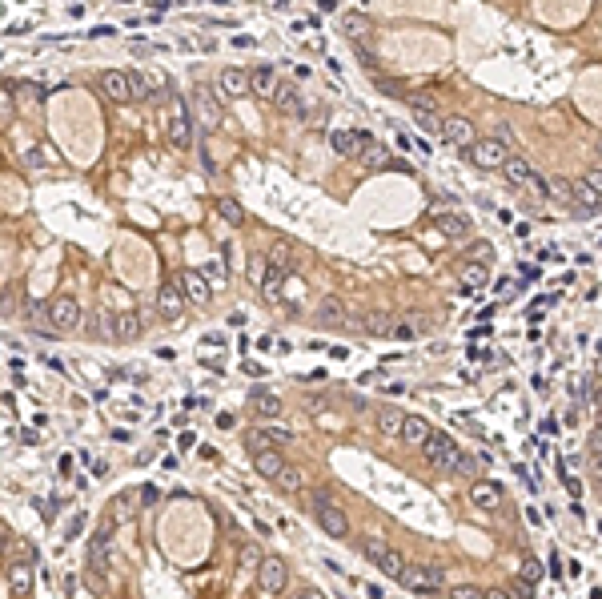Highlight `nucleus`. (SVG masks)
I'll list each match as a JSON object with an SVG mask.
<instances>
[{
    "label": "nucleus",
    "instance_id": "obj_1",
    "mask_svg": "<svg viewBox=\"0 0 602 599\" xmlns=\"http://www.w3.org/2000/svg\"><path fill=\"white\" fill-rule=\"evenodd\" d=\"M309 503H313V519H318V527L330 539H345V535H349V519H345V511L330 499V491H313Z\"/></svg>",
    "mask_w": 602,
    "mask_h": 599
},
{
    "label": "nucleus",
    "instance_id": "obj_2",
    "mask_svg": "<svg viewBox=\"0 0 602 599\" xmlns=\"http://www.w3.org/2000/svg\"><path fill=\"white\" fill-rule=\"evenodd\" d=\"M398 583L406 587V591H418V595H434V591H442L446 575L438 567H426V563H406L402 575H398Z\"/></svg>",
    "mask_w": 602,
    "mask_h": 599
},
{
    "label": "nucleus",
    "instance_id": "obj_3",
    "mask_svg": "<svg viewBox=\"0 0 602 599\" xmlns=\"http://www.w3.org/2000/svg\"><path fill=\"white\" fill-rule=\"evenodd\" d=\"M422 455H426V462H430L434 471H454V462L462 459V450H458V443L450 435H442V430H434L430 438H426V447H422Z\"/></svg>",
    "mask_w": 602,
    "mask_h": 599
},
{
    "label": "nucleus",
    "instance_id": "obj_4",
    "mask_svg": "<svg viewBox=\"0 0 602 599\" xmlns=\"http://www.w3.org/2000/svg\"><path fill=\"white\" fill-rule=\"evenodd\" d=\"M165 137H169V145H177V149H189V145H193V121H189V105H185V97L169 101V125H165Z\"/></svg>",
    "mask_w": 602,
    "mask_h": 599
},
{
    "label": "nucleus",
    "instance_id": "obj_5",
    "mask_svg": "<svg viewBox=\"0 0 602 599\" xmlns=\"http://www.w3.org/2000/svg\"><path fill=\"white\" fill-rule=\"evenodd\" d=\"M45 318L52 322V334H73L76 326H81V306H76V298H69V294H57V298L45 306Z\"/></svg>",
    "mask_w": 602,
    "mask_h": 599
},
{
    "label": "nucleus",
    "instance_id": "obj_6",
    "mask_svg": "<svg viewBox=\"0 0 602 599\" xmlns=\"http://www.w3.org/2000/svg\"><path fill=\"white\" fill-rule=\"evenodd\" d=\"M506 157H510V149H506L502 137H482L466 149V161L478 165V169H502Z\"/></svg>",
    "mask_w": 602,
    "mask_h": 599
},
{
    "label": "nucleus",
    "instance_id": "obj_7",
    "mask_svg": "<svg viewBox=\"0 0 602 599\" xmlns=\"http://www.w3.org/2000/svg\"><path fill=\"white\" fill-rule=\"evenodd\" d=\"M294 443V430H285V426H253L245 435V447L253 450V455H261V450H282Z\"/></svg>",
    "mask_w": 602,
    "mask_h": 599
},
{
    "label": "nucleus",
    "instance_id": "obj_8",
    "mask_svg": "<svg viewBox=\"0 0 602 599\" xmlns=\"http://www.w3.org/2000/svg\"><path fill=\"white\" fill-rule=\"evenodd\" d=\"M361 551H366V559L374 563V567H378L386 579H398V575H402V567H406V559H402V555H398L393 547H386L381 539H369Z\"/></svg>",
    "mask_w": 602,
    "mask_h": 599
},
{
    "label": "nucleus",
    "instance_id": "obj_9",
    "mask_svg": "<svg viewBox=\"0 0 602 599\" xmlns=\"http://www.w3.org/2000/svg\"><path fill=\"white\" fill-rule=\"evenodd\" d=\"M257 583H261V591H270V595L285 591V583H289V563H285L282 555H265V559L257 563Z\"/></svg>",
    "mask_w": 602,
    "mask_h": 599
},
{
    "label": "nucleus",
    "instance_id": "obj_10",
    "mask_svg": "<svg viewBox=\"0 0 602 599\" xmlns=\"http://www.w3.org/2000/svg\"><path fill=\"white\" fill-rule=\"evenodd\" d=\"M177 290H181V298L193 302V306H209V298H213L205 270H181V274H177Z\"/></svg>",
    "mask_w": 602,
    "mask_h": 599
},
{
    "label": "nucleus",
    "instance_id": "obj_11",
    "mask_svg": "<svg viewBox=\"0 0 602 599\" xmlns=\"http://www.w3.org/2000/svg\"><path fill=\"white\" fill-rule=\"evenodd\" d=\"M442 141H450V145H458V149L466 153L470 145L478 141V129H474L470 117H446L442 121Z\"/></svg>",
    "mask_w": 602,
    "mask_h": 599
},
{
    "label": "nucleus",
    "instance_id": "obj_12",
    "mask_svg": "<svg viewBox=\"0 0 602 599\" xmlns=\"http://www.w3.org/2000/svg\"><path fill=\"white\" fill-rule=\"evenodd\" d=\"M193 109H197L201 129H217V125H221V97H213V89H197Z\"/></svg>",
    "mask_w": 602,
    "mask_h": 599
},
{
    "label": "nucleus",
    "instance_id": "obj_13",
    "mask_svg": "<svg viewBox=\"0 0 602 599\" xmlns=\"http://www.w3.org/2000/svg\"><path fill=\"white\" fill-rule=\"evenodd\" d=\"M470 503L482 507V511H498V507H502V487H498L494 479H474V483H470Z\"/></svg>",
    "mask_w": 602,
    "mask_h": 599
},
{
    "label": "nucleus",
    "instance_id": "obj_14",
    "mask_svg": "<svg viewBox=\"0 0 602 599\" xmlns=\"http://www.w3.org/2000/svg\"><path fill=\"white\" fill-rule=\"evenodd\" d=\"M369 145V137L361 129H333V149L342 157H361V149Z\"/></svg>",
    "mask_w": 602,
    "mask_h": 599
},
{
    "label": "nucleus",
    "instance_id": "obj_15",
    "mask_svg": "<svg viewBox=\"0 0 602 599\" xmlns=\"http://www.w3.org/2000/svg\"><path fill=\"white\" fill-rule=\"evenodd\" d=\"M318 322L321 326H349V310H345V302L337 294H325L318 302Z\"/></svg>",
    "mask_w": 602,
    "mask_h": 599
},
{
    "label": "nucleus",
    "instance_id": "obj_16",
    "mask_svg": "<svg viewBox=\"0 0 602 599\" xmlns=\"http://www.w3.org/2000/svg\"><path fill=\"white\" fill-rule=\"evenodd\" d=\"M502 177L510 181V186L526 189V186H530V177H534V165H530L526 157H518V153H510V157H506V165H502Z\"/></svg>",
    "mask_w": 602,
    "mask_h": 599
},
{
    "label": "nucleus",
    "instance_id": "obj_17",
    "mask_svg": "<svg viewBox=\"0 0 602 599\" xmlns=\"http://www.w3.org/2000/svg\"><path fill=\"white\" fill-rule=\"evenodd\" d=\"M434 430H430V423H426V418H422V414H406V418H402V438H406L410 447H426V438H430Z\"/></svg>",
    "mask_w": 602,
    "mask_h": 599
},
{
    "label": "nucleus",
    "instance_id": "obj_18",
    "mask_svg": "<svg viewBox=\"0 0 602 599\" xmlns=\"http://www.w3.org/2000/svg\"><path fill=\"white\" fill-rule=\"evenodd\" d=\"M217 89H221L225 97H245V93H249V73H245V69H221Z\"/></svg>",
    "mask_w": 602,
    "mask_h": 599
},
{
    "label": "nucleus",
    "instance_id": "obj_19",
    "mask_svg": "<svg viewBox=\"0 0 602 599\" xmlns=\"http://www.w3.org/2000/svg\"><path fill=\"white\" fill-rule=\"evenodd\" d=\"M157 310L165 314V318H181L185 298H181V290H177V282H165V286L157 290Z\"/></svg>",
    "mask_w": 602,
    "mask_h": 599
},
{
    "label": "nucleus",
    "instance_id": "obj_20",
    "mask_svg": "<svg viewBox=\"0 0 602 599\" xmlns=\"http://www.w3.org/2000/svg\"><path fill=\"white\" fill-rule=\"evenodd\" d=\"M8 591H13L16 599L33 595V563H13V567H8Z\"/></svg>",
    "mask_w": 602,
    "mask_h": 599
},
{
    "label": "nucleus",
    "instance_id": "obj_21",
    "mask_svg": "<svg viewBox=\"0 0 602 599\" xmlns=\"http://www.w3.org/2000/svg\"><path fill=\"white\" fill-rule=\"evenodd\" d=\"M270 101H273V109H282V113H301V93H297V85H289V81H277Z\"/></svg>",
    "mask_w": 602,
    "mask_h": 599
},
{
    "label": "nucleus",
    "instance_id": "obj_22",
    "mask_svg": "<svg viewBox=\"0 0 602 599\" xmlns=\"http://www.w3.org/2000/svg\"><path fill=\"white\" fill-rule=\"evenodd\" d=\"M438 229H442L446 237H450V241H462V237L470 234V217L466 213H438Z\"/></svg>",
    "mask_w": 602,
    "mask_h": 599
},
{
    "label": "nucleus",
    "instance_id": "obj_23",
    "mask_svg": "<svg viewBox=\"0 0 602 599\" xmlns=\"http://www.w3.org/2000/svg\"><path fill=\"white\" fill-rule=\"evenodd\" d=\"M100 89H105V97L109 101H133L129 97V76L109 69V73H100Z\"/></svg>",
    "mask_w": 602,
    "mask_h": 599
},
{
    "label": "nucleus",
    "instance_id": "obj_24",
    "mask_svg": "<svg viewBox=\"0 0 602 599\" xmlns=\"http://www.w3.org/2000/svg\"><path fill=\"white\" fill-rule=\"evenodd\" d=\"M273 89H277V76H273V69H270V64H257V69L249 73V93H257V97L270 101Z\"/></svg>",
    "mask_w": 602,
    "mask_h": 599
},
{
    "label": "nucleus",
    "instance_id": "obj_25",
    "mask_svg": "<svg viewBox=\"0 0 602 599\" xmlns=\"http://www.w3.org/2000/svg\"><path fill=\"white\" fill-rule=\"evenodd\" d=\"M570 210L578 213V217H594V213L602 210V198H594L586 186H574V198H570Z\"/></svg>",
    "mask_w": 602,
    "mask_h": 599
},
{
    "label": "nucleus",
    "instance_id": "obj_26",
    "mask_svg": "<svg viewBox=\"0 0 602 599\" xmlns=\"http://www.w3.org/2000/svg\"><path fill=\"white\" fill-rule=\"evenodd\" d=\"M458 278H462V286H466V290H486V282H490V266L466 262L462 270H458Z\"/></svg>",
    "mask_w": 602,
    "mask_h": 599
},
{
    "label": "nucleus",
    "instance_id": "obj_27",
    "mask_svg": "<svg viewBox=\"0 0 602 599\" xmlns=\"http://www.w3.org/2000/svg\"><path fill=\"white\" fill-rule=\"evenodd\" d=\"M249 402H253V411H257L261 418H277V414H282V399H277L273 390H253Z\"/></svg>",
    "mask_w": 602,
    "mask_h": 599
},
{
    "label": "nucleus",
    "instance_id": "obj_28",
    "mask_svg": "<svg viewBox=\"0 0 602 599\" xmlns=\"http://www.w3.org/2000/svg\"><path fill=\"white\" fill-rule=\"evenodd\" d=\"M253 467H257V474H265V479H277L285 467V455L282 450H261V455H253Z\"/></svg>",
    "mask_w": 602,
    "mask_h": 599
},
{
    "label": "nucleus",
    "instance_id": "obj_29",
    "mask_svg": "<svg viewBox=\"0 0 602 599\" xmlns=\"http://www.w3.org/2000/svg\"><path fill=\"white\" fill-rule=\"evenodd\" d=\"M270 270H277V274H289V270H297L294 246H285V241H277V246L270 250Z\"/></svg>",
    "mask_w": 602,
    "mask_h": 599
},
{
    "label": "nucleus",
    "instance_id": "obj_30",
    "mask_svg": "<svg viewBox=\"0 0 602 599\" xmlns=\"http://www.w3.org/2000/svg\"><path fill=\"white\" fill-rule=\"evenodd\" d=\"M442 121H446V117H438L434 109H418V105H414V125H418L422 133H430V137H442Z\"/></svg>",
    "mask_w": 602,
    "mask_h": 599
},
{
    "label": "nucleus",
    "instance_id": "obj_31",
    "mask_svg": "<svg viewBox=\"0 0 602 599\" xmlns=\"http://www.w3.org/2000/svg\"><path fill=\"white\" fill-rule=\"evenodd\" d=\"M546 198L558 201V205H570V198H574V181H566V177H546Z\"/></svg>",
    "mask_w": 602,
    "mask_h": 599
},
{
    "label": "nucleus",
    "instance_id": "obj_32",
    "mask_svg": "<svg viewBox=\"0 0 602 599\" xmlns=\"http://www.w3.org/2000/svg\"><path fill=\"white\" fill-rule=\"evenodd\" d=\"M282 286H285V274L265 270V278H261V298H265V302H282Z\"/></svg>",
    "mask_w": 602,
    "mask_h": 599
},
{
    "label": "nucleus",
    "instance_id": "obj_33",
    "mask_svg": "<svg viewBox=\"0 0 602 599\" xmlns=\"http://www.w3.org/2000/svg\"><path fill=\"white\" fill-rule=\"evenodd\" d=\"M402 418H406L402 411L386 406V411H378V430L381 435H402Z\"/></svg>",
    "mask_w": 602,
    "mask_h": 599
},
{
    "label": "nucleus",
    "instance_id": "obj_34",
    "mask_svg": "<svg viewBox=\"0 0 602 599\" xmlns=\"http://www.w3.org/2000/svg\"><path fill=\"white\" fill-rule=\"evenodd\" d=\"M217 213H221L229 225H241V222H245V210H241V201H237V198H221V201H217Z\"/></svg>",
    "mask_w": 602,
    "mask_h": 599
},
{
    "label": "nucleus",
    "instance_id": "obj_35",
    "mask_svg": "<svg viewBox=\"0 0 602 599\" xmlns=\"http://www.w3.org/2000/svg\"><path fill=\"white\" fill-rule=\"evenodd\" d=\"M357 161L369 165V169H381V165L390 161V153H386V145H374V141H369L366 149H361V157H357Z\"/></svg>",
    "mask_w": 602,
    "mask_h": 599
},
{
    "label": "nucleus",
    "instance_id": "obj_36",
    "mask_svg": "<svg viewBox=\"0 0 602 599\" xmlns=\"http://www.w3.org/2000/svg\"><path fill=\"white\" fill-rule=\"evenodd\" d=\"M542 575H546V567H542L538 559H530V555H526V559H522V571H518V579H522L526 587H534V583H542Z\"/></svg>",
    "mask_w": 602,
    "mask_h": 599
},
{
    "label": "nucleus",
    "instance_id": "obj_37",
    "mask_svg": "<svg viewBox=\"0 0 602 599\" xmlns=\"http://www.w3.org/2000/svg\"><path fill=\"white\" fill-rule=\"evenodd\" d=\"M141 334V322H137V314H117V338H137Z\"/></svg>",
    "mask_w": 602,
    "mask_h": 599
},
{
    "label": "nucleus",
    "instance_id": "obj_38",
    "mask_svg": "<svg viewBox=\"0 0 602 599\" xmlns=\"http://www.w3.org/2000/svg\"><path fill=\"white\" fill-rule=\"evenodd\" d=\"M16 93H21V105H33V109L45 105V89L40 85H16Z\"/></svg>",
    "mask_w": 602,
    "mask_h": 599
},
{
    "label": "nucleus",
    "instance_id": "obj_39",
    "mask_svg": "<svg viewBox=\"0 0 602 599\" xmlns=\"http://www.w3.org/2000/svg\"><path fill=\"white\" fill-rule=\"evenodd\" d=\"M277 487H282V491H301V471H297V467H282Z\"/></svg>",
    "mask_w": 602,
    "mask_h": 599
},
{
    "label": "nucleus",
    "instance_id": "obj_40",
    "mask_svg": "<svg viewBox=\"0 0 602 599\" xmlns=\"http://www.w3.org/2000/svg\"><path fill=\"white\" fill-rule=\"evenodd\" d=\"M486 591L482 587H474V583H458V587H450L446 591V599H482Z\"/></svg>",
    "mask_w": 602,
    "mask_h": 599
},
{
    "label": "nucleus",
    "instance_id": "obj_41",
    "mask_svg": "<svg viewBox=\"0 0 602 599\" xmlns=\"http://www.w3.org/2000/svg\"><path fill=\"white\" fill-rule=\"evenodd\" d=\"M582 186L594 193V198H602V165H594V169H586V177H582Z\"/></svg>",
    "mask_w": 602,
    "mask_h": 599
},
{
    "label": "nucleus",
    "instance_id": "obj_42",
    "mask_svg": "<svg viewBox=\"0 0 602 599\" xmlns=\"http://www.w3.org/2000/svg\"><path fill=\"white\" fill-rule=\"evenodd\" d=\"M450 474H462V479H474L478 474V459H470V455H462V459L454 462V471Z\"/></svg>",
    "mask_w": 602,
    "mask_h": 599
},
{
    "label": "nucleus",
    "instance_id": "obj_43",
    "mask_svg": "<svg viewBox=\"0 0 602 599\" xmlns=\"http://www.w3.org/2000/svg\"><path fill=\"white\" fill-rule=\"evenodd\" d=\"M393 326L390 318H381V314H369V334H390Z\"/></svg>",
    "mask_w": 602,
    "mask_h": 599
},
{
    "label": "nucleus",
    "instance_id": "obj_44",
    "mask_svg": "<svg viewBox=\"0 0 602 599\" xmlns=\"http://www.w3.org/2000/svg\"><path fill=\"white\" fill-rule=\"evenodd\" d=\"M289 599H325V591H321V587H294Z\"/></svg>",
    "mask_w": 602,
    "mask_h": 599
},
{
    "label": "nucleus",
    "instance_id": "obj_45",
    "mask_svg": "<svg viewBox=\"0 0 602 599\" xmlns=\"http://www.w3.org/2000/svg\"><path fill=\"white\" fill-rule=\"evenodd\" d=\"M345 28H349V37H361V33H366V21L354 16V13H345Z\"/></svg>",
    "mask_w": 602,
    "mask_h": 599
},
{
    "label": "nucleus",
    "instance_id": "obj_46",
    "mask_svg": "<svg viewBox=\"0 0 602 599\" xmlns=\"http://www.w3.org/2000/svg\"><path fill=\"white\" fill-rule=\"evenodd\" d=\"M390 334H393V338H402V342H414V334H418V330H414L410 322H398V326L390 330Z\"/></svg>",
    "mask_w": 602,
    "mask_h": 599
},
{
    "label": "nucleus",
    "instance_id": "obj_47",
    "mask_svg": "<svg viewBox=\"0 0 602 599\" xmlns=\"http://www.w3.org/2000/svg\"><path fill=\"white\" fill-rule=\"evenodd\" d=\"M209 274H213V278H225V282H229V262H225V258H213V262H209Z\"/></svg>",
    "mask_w": 602,
    "mask_h": 599
},
{
    "label": "nucleus",
    "instance_id": "obj_48",
    "mask_svg": "<svg viewBox=\"0 0 602 599\" xmlns=\"http://www.w3.org/2000/svg\"><path fill=\"white\" fill-rule=\"evenodd\" d=\"M586 447H590V455H602V426H594V430H590Z\"/></svg>",
    "mask_w": 602,
    "mask_h": 599
},
{
    "label": "nucleus",
    "instance_id": "obj_49",
    "mask_svg": "<svg viewBox=\"0 0 602 599\" xmlns=\"http://www.w3.org/2000/svg\"><path fill=\"white\" fill-rule=\"evenodd\" d=\"M506 595H510V599H530V595H534V587H526L522 579H518V583H514V591H506Z\"/></svg>",
    "mask_w": 602,
    "mask_h": 599
},
{
    "label": "nucleus",
    "instance_id": "obj_50",
    "mask_svg": "<svg viewBox=\"0 0 602 599\" xmlns=\"http://www.w3.org/2000/svg\"><path fill=\"white\" fill-rule=\"evenodd\" d=\"M590 467H594V479L602 483V455H590Z\"/></svg>",
    "mask_w": 602,
    "mask_h": 599
},
{
    "label": "nucleus",
    "instance_id": "obj_51",
    "mask_svg": "<svg viewBox=\"0 0 602 599\" xmlns=\"http://www.w3.org/2000/svg\"><path fill=\"white\" fill-rule=\"evenodd\" d=\"M217 426H221V430H233V414H217Z\"/></svg>",
    "mask_w": 602,
    "mask_h": 599
},
{
    "label": "nucleus",
    "instance_id": "obj_52",
    "mask_svg": "<svg viewBox=\"0 0 602 599\" xmlns=\"http://www.w3.org/2000/svg\"><path fill=\"white\" fill-rule=\"evenodd\" d=\"M112 33H117L112 25H97V28H93V37H112Z\"/></svg>",
    "mask_w": 602,
    "mask_h": 599
},
{
    "label": "nucleus",
    "instance_id": "obj_53",
    "mask_svg": "<svg viewBox=\"0 0 602 599\" xmlns=\"http://www.w3.org/2000/svg\"><path fill=\"white\" fill-rule=\"evenodd\" d=\"M241 563H245V567H253V563H261V559H257V555H253V551L245 547V551H241Z\"/></svg>",
    "mask_w": 602,
    "mask_h": 599
},
{
    "label": "nucleus",
    "instance_id": "obj_54",
    "mask_svg": "<svg viewBox=\"0 0 602 599\" xmlns=\"http://www.w3.org/2000/svg\"><path fill=\"white\" fill-rule=\"evenodd\" d=\"M482 599H510V595H506L502 587H490V591H486V595H482Z\"/></svg>",
    "mask_w": 602,
    "mask_h": 599
},
{
    "label": "nucleus",
    "instance_id": "obj_55",
    "mask_svg": "<svg viewBox=\"0 0 602 599\" xmlns=\"http://www.w3.org/2000/svg\"><path fill=\"white\" fill-rule=\"evenodd\" d=\"M598 153H602V145H598Z\"/></svg>",
    "mask_w": 602,
    "mask_h": 599
}]
</instances>
